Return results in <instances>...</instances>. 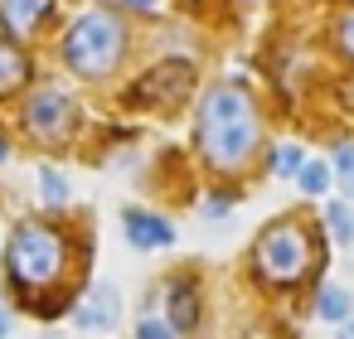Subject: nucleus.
Masks as SVG:
<instances>
[{"label": "nucleus", "mask_w": 354, "mask_h": 339, "mask_svg": "<svg viewBox=\"0 0 354 339\" xmlns=\"http://www.w3.org/2000/svg\"><path fill=\"white\" fill-rule=\"evenodd\" d=\"M252 267L262 281L272 286H296L306 281L315 267H320V247H315V233L296 218H281L272 223L262 238H257V252H252Z\"/></svg>", "instance_id": "nucleus-3"}, {"label": "nucleus", "mask_w": 354, "mask_h": 339, "mask_svg": "<svg viewBox=\"0 0 354 339\" xmlns=\"http://www.w3.org/2000/svg\"><path fill=\"white\" fill-rule=\"evenodd\" d=\"M330 180H335V165H325V160H306V165H301V175H296V184H301V194H306V199H325Z\"/></svg>", "instance_id": "nucleus-11"}, {"label": "nucleus", "mask_w": 354, "mask_h": 339, "mask_svg": "<svg viewBox=\"0 0 354 339\" xmlns=\"http://www.w3.org/2000/svg\"><path fill=\"white\" fill-rule=\"evenodd\" d=\"M49 10H54V0H6V6H0V20H6L10 39H30L49 20Z\"/></svg>", "instance_id": "nucleus-8"}, {"label": "nucleus", "mask_w": 354, "mask_h": 339, "mask_svg": "<svg viewBox=\"0 0 354 339\" xmlns=\"http://www.w3.org/2000/svg\"><path fill=\"white\" fill-rule=\"evenodd\" d=\"M335 49H339V54L354 64V6H349V10L335 20Z\"/></svg>", "instance_id": "nucleus-18"}, {"label": "nucleus", "mask_w": 354, "mask_h": 339, "mask_svg": "<svg viewBox=\"0 0 354 339\" xmlns=\"http://www.w3.org/2000/svg\"><path fill=\"white\" fill-rule=\"evenodd\" d=\"M39 194H44L49 209H64V204H68V180H64L59 170L44 165V170H39Z\"/></svg>", "instance_id": "nucleus-16"}, {"label": "nucleus", "mask_w": 354, "mask_h": 339, "mask_svg": "<svg viewBox=\"0 0 354 339\" xmlns=\"http://www.w3.org/2000/svg\"><path fill=\"white\" fill-rule=\"evenodd\" d=\"M185 88H189V68H185V64H160V68H151V73L141 78L136 97H141L146 107H175V102L185 97Z\"/></svg>", "instance_id": "nucleus-6"}, {"label": "nucleus", "mask_w": 354, "mask_h": 339, "mask_svg": "<svg viewBox=\"0 0 354 339\" xmlns=\"http://www.w3.org/2000/svg\"><path fill=\"white\" fill-rule=\"evenodd\" d=\"M325 228H330L335 242H344V247L354 242V213H349L344 199H330V204H325Z\"/></svg>", "instance_id": "nucleus-13"}, {"label": "nucleus", "mask_w": 354, "mask_h": 339, "mask_svg": "<svg viewBox=\"0 0 354 339\" xmlns=\"http://www.w3.org/2000/svg\"><path fill=\"white\" fill-rule=\"evenodd\" d=\"M199 151L214 170H243L262 141L257 102L243 83H214L199 107Z\"/></svg>", "instance_id": "nucleus-1"}, {"label": "nucleus", "mask_w": 354, "mask_h": 339, "mask_svg": "<svg viewBox=\"0 0 354 339\" xmlns=\"http://www.w3.org/2000/svg\"><path fill=\"white\" fill-rule=\"evenodd\" d=\"M59 54H64V64H68L73 73L102 78V73H112V68L122 64V54H127V30H122V20H117L112 10H88L83 20L68 25Z\"/></svg>", "instance_id": "nucleus-4"}, {"label": "nucleus", "mask_w": 354, "mask_h": 339, "mask_svg": "<svg viewBox=\"0 0 354 339\" xmlns=\"http://www.w3.org/2000/svg\"><path fill=\"white\" fill-rule=\"evenodd\" d=\"M73 102L64 97V93H35L30 102H25V126L39 136V141H68V131H73Z\"/></svg>", "instance_id": "nucleus-5"}, {"label": "nucleus", "mask_w": 354, "mask_h": 339, "mask_svg": "<svg viewBox=\"0 0 354 339\" xmlns=\"http://www.w3.org/2000/svg\"><path fill=\"white\" fill-rule=\"evenodd\" d=\"M6 329H10V320H6V310H0V339H6Z\"/></svg>", "instance_id": "nucleus-22"}, {"label": "nucleus", "mask_w": 354, "mask_h": 339, "mask_svg": "<svg viewBox=\"0 0 354 339\" xmlns=\"http://www.w3.org/2000/svg\"><path fill=\"white\" fill-rule=\"evenodd\" d=\"M339 339H354V320H344V325H339Z\"/></svg>", "instance_id": "nucleus-21"}, {"label": "nucleus", "mask_w": 354, "mask_h": 339, "mask_svg": "<svg viewBox=\"0 0 354 339\" xmlns=\"http://www.w3.org/2000/svg\"><path fill=\"white\" fill-rule=\"evenodd\" d=\"M25 78H30V59H25V49H20V44H0V97L15 93Z\"/></svg>", "instance_id": "nucleus-10"}, {"label": "nucleus", "mask_w": 354, "mask_h": 339, "mask_svg": "<svg viewBox=\"0 0 354 339\" xmlns=\"http://www.w3.org/2000/svg\"><path fill=\"white\" fill-rule=\"evenodd\" d=\"M122 6H131V10H151L156 0H122Z\"/></svg>", "instance_id": "nucleus-20"}, {"label": "nucleus", "mask_w": 354, "mask_h": 339, "mask_svg": "<svg viewBox=\"0 0 354 339\" xmlns=\"http://www.w3.org/2000/svg\"><path fill=\"white\" fill-rule=\"evenodd\" d=\"M301 165H306V151H301V146H277V155H272V170H277V175L296 180Z\"/></svg>", "instance_id": "nucleus-17"}, {"label": "nucleus", "mask_w": 354, "mask_h": 339, "mask_svg": "<svg viewBox=\"0 0 354 339\" xmlns=\"http://www.w3.org/2000/svg\"><path fill=\"white\" fill-rule=\"evenodd\" d=\"M315 315H320V320H330V325H344V320H349V291L325 286V291H320V300H315Z\"/></svg>", "instance_id": "nucleus-14"}, {"label": "nucleus", "mask_w": 354, "mask_h": 339, "mask_svg": "<svg viewBox=\"0 0 354 339\" xmlns=\"http://www.w3.org/2000/svg\"><path fill=\"white\" fill-rule=\"evenodd\" d=\"M136 339H175V329L160 325V320H141V325H136Z\"/></svg>", "instance_id": "nucleus-19"}, {"label": "nucleus", "mask_w": 354, "mask_h": 339, "mask_svg": "<svg viewBox=\"0 0 354 339\" xmlns=\"http://www.w3.org/2000/svg\"><path fill=\"white\" fill-rule=\"evenodd\" d=\"M6 155H10V146H6V136H0V160H6Z\"/></svg>", "instance_id": "nucleus-23"}, {"label": "nucleus", "mask_w": 354, "mask_h": 339, "mask_svg": "<svg viewBox=\"0 0 354 339\" xmlns=\"http://www.w3.org/2000/svg\"><path fill=\"white\" fill-rule=\"evenodd\" d=\"M117 310H122L117 286H93L73 320H78V329H112V325H117Z\"/></svg>", "instance_id": "nucleus-7"}, {"label": "nucleus", "mask_w": 354, "mask_h": 339, "mask_svg": "<svg viewBox=\"0 0 354 339\" xmlns=\"http://www.w3.org/2000/svg\"><path fill=\"white\" fill-rule=\"evenodd\" d=\"M170 320H175V329H194V320H199V296H194V286H175V291H170Z\"/></svg>", "instance_id": "nucleus-12"}, {"label": "nucleus", "mask_w": 354, "mask_h": 339, "mask_svg": "<svg viewBox=\"0 0 354 339\" xmlns=\"http://www.w3.org/2000/svg\"><path fill=\"white\" fill-rule=\"evenodd\" d=\"M64 262H68V242L49 223H20L15 238H10V247H6V271H10V281L25 296L49 291L64 276Z\"/></svg>", "instance_id": "nucleus-2"}, {"label": "nucleus", "mask_w": 354, "mask_h": 339, "mask_svg": "<svg viewBox=\"0 0 354 339\" xmlns=\"http://www.w3.org/2000/svg\"><path fill=\"white\" fill-rule=\"evenodd\" d=\"M335 180H339V194L344 199H354V141H344V146H335Z\"/></svg>", "instance_id": "nucleus-15"}, {"label": "nucleus", "mask_w": 354, "mask_h": 339, "mask_svg": "<svg viewBox=\"0 0 354 339\" xmlns=\"http://www.w3.org/2000/svg\"><path fill=\"white\" fill-rule=\"evenodd\" d=\"M127 238L131 247H170L175 242V228L156 213H141V209H127Z\"/></svg>", "instance_id": "nucleus-9"}]
</instances>
